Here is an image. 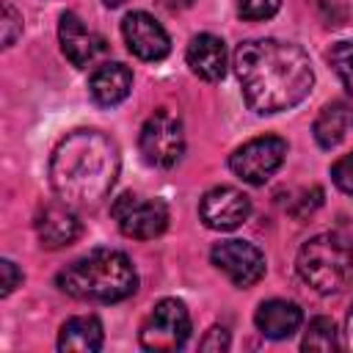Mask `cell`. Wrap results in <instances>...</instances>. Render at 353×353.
Instances as JSON below:
<instances>
[{"label": "cell", "mask_w": 353, "mask_h": 353, "mask_svg": "<svg viewBox=\"0 0 353 353\" xmlns=\"http://www.w3.org/2000/svg\"><path fill=\"white\" fill-rule=\"evenodd\" d=\"M58 41H61V50L63 55L69 58L72 66L77 69H88L99 55H105L108 44L99 33L88 30L83 25V19L72 11L61 14V22H58Z\"/></svg>", "instance_id": "obj_12"}, {"label": "cell", "mask_w": 353, "mask_h": 353, "mask_svg": "<svg viewBox=\"0 0 353 353\" xmlns=\"http://www.w3.org/2000/svg\"><path fill=\"white\" fill-rule=\"evenodd\" d=\"M58 287L77 301L116 303L138 290V273L127 254L113 248H97L58 273Z\"/></svg>", "instance_id": "obj_3"}, {"label": "cell", "mask_w": 353, "mask_h": 353, "mask_svg": "<svg viewBox=\"0 0 353 353\" xmlns=\"http://www.w3.org/2000/svg\"><path fill=\"white\" fill-rule=\"evenodd\" d=\"M19 33H22V14L11 3H3V47H11Z\"/></svg>", "instance_id": "obj_23"}, {"label": "cell", "mask_w": 353, "mask_h": 353, "mask_svg": "<svg viewBox=\"0 0 353 353\" xmlns=\"http://www.w3.org/2000/svg\"><path fill=\"white\" fill-rule=\"evenodd\" d=\"M0 273H3V284H0L3 290H0V295L6 298V295H11V292L22 284V273L17 270V265H14L11 259H3V262H0Z\"/></svg>", "instance_id": "obj_24"}, {"label": "cell", "mask_w": 353, "mask_h": 353, "mask_svg": "<svg viewBox=\"0 0 353 353\" xmlns=\"http://www.w3.org/2000/svg\"><path fill=\"white\" fill-rule=\"evenodd\" d=\"M303 350H336L339 347V334L331 317H314L303 334L301 342Z\"/></svg>", "instance_id": "obj_19"}, {"label": "cell", "mask_w": 353, "mask_h": 353, "mask_svg": "<svg viewBox=\"0 0 353 353\" xmlns=\"http://www.w3.org/2000/svg\"><path fill=\"white\" fill-rule=\"evenodd\" d=\"M353 130V105L336 99V102H328L320 116L314 119V141L323 146V149H334L345 141V135Z\"/></svg>", "instance_id": "obj_18"}, {"label": "cell", "mask_w": 353, "mask_h": 353, "mask_svg": "<svg viewBox=\"0 0 353 353\" xmlns=\"http://www.w3.org/2000/svg\"><path fill=\"white\" fill-rule=\"evenodd\" d=\"M121 36L127 50L141 61H163L171 52V39L165 28L146 11H132L121 22Z\"/></svg>", "instance_id": "obj_11"}, {"label": "cell", "mask_w": 353, "mask_h": 353, "mask_svg": "<svg viewBox=\"0 0 353 353\" xmlns=\"http://www.w3.org/2000/svg\"><path fill=\"white\" fill-rule=\"evenodd\" d=\"M234 72L243 97L256 113H281L303 102L314 72L309 55L281 39H248L234 50Z\"/></svg>", "instance_id": "obj_1"}, {"label": "cell", "mask_w": 353, "mask_h": 353, "mask_svg": "<svg viewBox=\"0 0 353 353\" xmlns=\"http://www.w3.org/2000/svg\"><path fill=\"white\" fill-rule=\"evenodd\" d=\"M119 176V149L99 130L63 135L50 157V185L69 207L99 204Z\"/></svg>", "instance_id": "obj_2"}, {"label": "cell", "mask_w": 353, "mask_h": 353, "mask_svg": "<svg viewBox=\"0 0 353 353\" xmlns=\"http://www.w3.org/2000/svg\"><path fill=\"white\" fill-rule=\"evenodd\" d=\"M295 268L312 290L331 295L353 279V248L336 234H317L301 245Z\"/></svg>", "instance_id": "obj_4"}, {"label": "cell", "mask_w": 353, "mask_h": 353, "mask_svg": "<svg viewBox=\"0 0 353 353\" xmlns=\"http://www.w3.org/2000/svg\"><path fill=\"white\" fill-rule=\"evenodd\" d=\"M188 66L193 69V74H199L201 80H221L226 74V47L218 36L212 33H199L190 39L188 44Z\"/></svg>", "instance_id": "obj_15"}, {"label": "cell", "mask_w": 353, "mask_h": 353, "mask_svg": "<svg viewBox=\"0 0 353 353\" xmlns=\"http://www.w3.org/2000/svg\"><path fill=\"white\" fill-rule=\"evenodd\" d=\"M199 215L207 229L229 232V229H237L251 215V199L232 185H218L201 196Z\"/></svg>", "instance_id": "obj_10"}, {"label": "cell", "mask_w": 353, "mask_h": 353, "mask_svg": "<svg viewBox=\"0 0 353 353\" xmlns=\"http://www.w3.org/2000/svg\"><path fill=\"white\" fill-rule=\"evenodd\" d=\"M190 336V314L188 306L176 298H163L152 306L141 325V347L143 350H176Z\"/></svg>", "instance_id": "obj_6"}, {"label": "cell", "mask_w": 353, "mask_h": 353, "mask_svg": "<svg viewBox=\"0 0 353 353\" xmlns=\"http://www.w3.org/2000/svg\"><path fill=\"white\" fill-rule=\"evenodd\" d=\"M347 336H350V345H353V312H350V317H347Z\"/></svg>", "instance_id": "obj_26"}, {"label": "cell", "mask_w": 353, "mask_h": 353, "mask_svg": "<svg viewBox=\"0 0 353 353\" xmlns=\"http://www.w3.org/2000/svg\"><path fill=\"white\" fill-rule=\"evenodd\" d=\"M121 234L132 240L160 237L168 226V207L160 199H141L135 193H121L110 207Z\"/></svg>", "instance_id": "obj_8"}, {"label": "cell", "mask_w": 353, "mask_h": 353, "mask_svg": "<svg viewBox=\"0 0 353 353\" xmlns=\"http://www.w3.org/2000/svg\"><path fill=\"white\" fill-rule=\"evenodd\" d=\"M199 347L201 350H226L229 347V331L226 328H210L207 331V336L199 342Z\"/></svg>", "instance_id": "obj_25"}, {"label": "cell", "mask_w": 353, "mask_h": 353, "mask_svg": "<svg viewBox=\"0 0 353 353\" xmlns=\"http://www.w3.org/2000/svg\"><path fill=\"white\" fill-rule=\"evenodd\" d=\"M121 3H127V0H105L108 8H116V6H121Z\"/></svg>", "instance_id": "obj_27"}, {"label": "cell", "mask_w": 353, "mask_h": 353, "mask_svg": "<svg viewBox=\"0 0 353 353\" xmlns=\"http://www.w3.org/2000/svg\"><path fill=\"white\" fill-rule=\"evenodd\" d=\"M328 63L347 91H353V41H339L328 52Z\"/></svg>", "instance_id": "obj_20"}, {"label": "cell", "mask_w": 353, "mask_h": 353, "mask_svg": "<svg viewBox=\"0 0 353 353\" xmlns=\"http://www.w3.org/2000/svg\"><path fill=\"white\" fill-rule=\"evenodd\" d=\"M138 149L146 165L152 168H171L179 163L182 152H185V130H182V119L168 110L160 108L154 110L138 135Z\"/></svg>", "instance_id": "obj_5"}, {"label": "cell", "mask_w": 353, "mask_h": 353, "mask_svg": "<svg viewBox=\"0 0 353 353\" xmlns=\"http://www.w3.org/2000/svg\"><path fill=\"white\" fill-rule=\"evenodd\" d=\"M281 8V0H237V14L248 22L270 19Z\"/></svg>", "instance_id": "obj_21"}, {"label": "cell", "mask_w": 353, "mask_h": 353, "mask_svg": "<svg viewBox=\"0 0 353 353\" xmlns=\"http://www.w3.org/2000/svg\"><path fill=\"white\" fill-rule=\"evenodd\" d=\"M287 157V141L279 135H259L237 146L229 157V168L248 185L268 182Z\"/></svg>", "instance_id": "obj_7"}, {"label": "cell", "mask_w": 353, "mask_h": 353, "mask_svg": "<svg viewBox=\"0 0 353 353\" xmlns=\"http://www.w3.org/2000/svg\"><path fill=\"white\" fill-rule=\"evenodd\" d=\"M331 179H334V185H336L342 193L353 196V152L345 154V157H339V160L331 165Z\"/></svg>", "instance_id": "obj_22"}, {"label": "cell", "mask_w": 353, "mask_h": 353, "mask_svg": "<svg viewBox=\"0 0 353 353\" xmlns=\"http://www.w3.org/2000/svg\"><path fill=\"white\" fill-rule=\"evenodd\" d=\"M301 320H303L301 306L292 303V301H281V298H273V301L259 303V309L254 314L256 328L268 339H287V336H292L298 331Z\"/></svg>", "instance_id": "obj_16"}, {"label": "cell", "mask_w": 353, "mask_h": 353, "mask_svg": "<svg viewBox=\"0 0 353 353\" xmlns=\"http://www.w3.org/2000/svg\"><path fill=\"white\" fill-rule=\"evenodd\" d=\"M105 342V331L99 317L77 314L69 317L58 331V350L63 353H97Z\"/></svg>", "instance_id": "obj_17"}, {"label": "cell", "mask_w": 353, "mask_h": 353, "mask_svg": "<svg viewBox=\"0 0 353 353\" xmlns=\"http://www.w3.org/2000/svg\"><path fill=\"white\" fill-rule=\"evenodd\" d=\"M210 259L212 265L226 273V279L234 284V287H251L256 284L262 276H265V254L254 245V243H245V240H223V243H215L212 251H210Z\"/></svg>", "instance_id": "obj_9"}, {"label": "cell", "mask_w": 353, "mask_h": 353, "mask_svg": "<svg viewBox=\"0 0 353 353\" xmlns=\"http://www.w3.org/2000/svg\"><path fill=\"white\" fill-rule=\"evenodd\" d=\"M130 88H132V72L119 61L99 63L88 77V94L102 108H113V105L124 102Z\"/></svg>", "instance_id": "obj_14"}, {"label": "cell", "mask_w": 353, "mask_h": 353, "mask_svg": "<svg viewBox=\"0 0 353 353\" xmlns=\"http://www.w3.org/2000/svg\"><path fill=\"white\" fill-rule=\"evenodd\" d=\"M36 237L44 248H63L80 237V221L74 215V207L63 204L61 199L52 204H44L36 212Z\"/></svg>", "instance_id": "obj_13"}]
</instances>
